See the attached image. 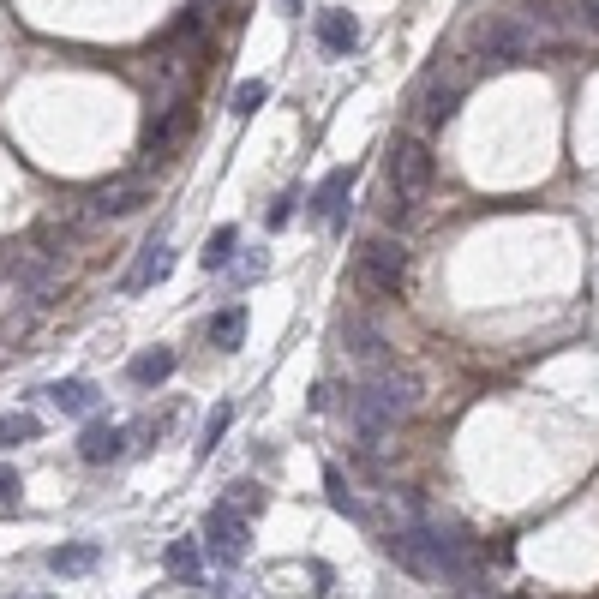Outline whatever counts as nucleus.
Wrapping results in <instances>:
<instances>
[{
	"instance_id": "1",
	"label": "nucleus",
	"mask_w": 599,
	"mask_h": 599,
	"mask_svg": "<svg viewBox=\"0 0 599 599\" xmlns=\"http://www.w3.org/2000/svg\"><path fill=\"white\" fill-rule=\"evenodd\" d=\"M354 282H360V294L390 300V294L408 282V246L390 240V234H366L360 252H354Z\"/></svg>"
},
{
	"instance_id": "2",
	"label": "nucleus",
	"mask_w": 599,
	"mask_h": 599,
	"mask_svg": "<svg viewBox=\"0 0 599 599\" xmlns=\"http://www.w3.org/2000/svg\"><path fill=\"white\" fill-rule=\"evenodd\" d=\"M384 174H390V198L420 204V198L432 192V180H438V156H432V144H426V138H396V144H390Z\"/></svg>"
},
{
	"instance_id": "3",
	"label": "nucleus",
	"mask_w": 599,
	"mask_h": 599,
	"mask_svg": "<svg viewBox=\"0 0 599 599\" xmlns=\"http://www.w3.org/2000/svg\"><path fill=\"white\" fill-rule=\"evenodd\" d=\"M366 402L396 426V420H408L414 408H420V378L408 372V366H396V360H378V366H366Z\"/></svg>"
},
{
	"instance_id": "4",
	"label": "nucleus",
	"mask_w": 599,
	"mask_h": 599,
	"mask_svg": "<svg viewBox=\"0 0 599 599\" xmlns=\"http://www.w3.org/2000/svg\"><path fill=\"white\" fill-rule=\"evenodd\" d=\"M474 48L492 60V66H522L534 54V24L516 18V12H492L474 24Z\"/></svg>"
},
{
	"instance_id": "5",
	"label": "nucleus",
	"mask_w": 599,
	"mask_h": 599,
	"mask_svg": "<svg viewBox=\"0 0 599 599\" xmlns=\"http://www.w3.org/2000/svg\"><path fill=\"white\" fill-rule=\"evenodd\" d=\"M0 282H12V294H24L30 306H48V300L60 294L54 264L36 258V252H0Z\"/></svg>"
},
{
	"instance_id": "6",
	"label": "nucleus",
	"mask_w": 599,
	"mask_h": 599,
	"mask_svg": "<svg viewBox=\"0 0 599 599\" xmlns=\"http://www.w3.org/2000/svg\"><path fill=\"white\" fill-rule=\"evenodd\" d=\"M204 552H210L216 564H240V552H246V516H240L234 504H216V510L204 516Z\"/></svg>"
},
{
	"instance_id": "7",
	"label": "nucleus",
	"mask_w": 599,
	"mask_h": 599,
	"mask_svg": "<svg viewBox=\"0 0 599 599\" xmlns=\"http://www.w3.org/2000/svg\"><path fill=\"white\" fill-rule=\"evenodd\" d=\"M144 204H150V186H144L138 174H126V180H114V186H102V192L90 198L96 216H132V210H144Z\"/></svg>"
},
{
	"instance_id": "8",
	"label": "nucleus",
	"mask_w": 599,
	"mask_h": 599,
	"mask_svg": "<svg viewBox=\"0 0 599 599\" xmlns=\"http://www.w3.org/2000/svg\"><path fill=\"white\" fill-rule=\"evenodd\" d=\"M342 342H348V354H354V360H366V366L390 360V354H384L390 342H384V330H378L372 318H342Z\"/></svg>"
},
{
	"instance_id": "9",
	"label": "nucleus",
	"mask_w": 599,
	"mask_h": 599,
	"mask_svg": "<svg viewBox=\"0 0 599 599\" xmlns=\"http://www.w3.org/2000/svg\"><path fill=\"white\" fill-rule=\"evenodd\" d=\"M120 450H126V432H120V426H102V420H90V426H84V438H78V456H84L90 468L114 462Z\"/></svg>"
},
{
	"instance_id": "10",
	"label": "nucleus",
	"mask_w": 599,
	"mask_h": 599,
	"mask_svg": "<svg viewBox=\"0 0 599 599\" xmlns=\"http://www.w3.org/2000/svg\"><path fill=\"white\" fill-rule=\"evenodd\" d=\"M348 432H354L360 444H378V438L390 432V420L366 402V390H348Z\"/></svg>"
},
{
	"instance_id": "11",
	"label": "nucleus",
	"mask_w": 599,
	"mask_h": 599,
	"mask_svg": "<svg viewBox=\"0 0 599 599\" xmlns=\"http://www.w3.org/2000/svg\"><path fill=\"white\" fill-rule=\"evenodd\" d=\"M456 102H462V90L444 84V78H432V84L420 90V120H426V126H444V120H456Z\"/></svg>"
},
{
	"instance_id": "12",
	"label": "nucleus",
	"mask_w": 599,
	"mask_h": 599,
	"mask_svg": "<svg viewBox=\"0 0 599 599\" xmlns=\"http://www.w3.org/2000/svg\"><path fill=\"white\" fill-rule=\"evenodd\" d=\"M348 186H354V168H330V174H324V186L312 192V216L336 222V216H342V198H348Z\"/></svg>"
},
{
	"instance_id": "13",
	"label": "nucleus",
	"mask_w": 599,
	"mask_h": 599,
	"mask_svg": "<svg viewBox=\"0 0 599 599\" xmlns=\"http://www.w3.org/2000/svg\"><path fill=\"white\" fill-rule=\"evenodd\" d=\"M192 132V108H168V120L162 126H150V138H144V156H168L180 138Z\"/></svg>"
},
{
	"instance_id": "14",
	"label": "nucleus",
	"mask_w": 599,
	"mask_h": 599,
	"mask_svg": "<svg viewBox=\"0 0 599 599\" xmlns=\"http://www.w3.org/2000/svg\"><path fill=\"white\" fill-rule=\"evenodd\" d=\"M42 396H48L60 414H90V408H96V384H90V378H66V384H48Z\"/></svg>"
},
{
	"instance_id": "15",
	"label": "nucleus",
	"mask_w": 599,
	"mask_h": 599,
	"mask_svg": "<svg viewBox=\"0 0 599 599\" xmlns=\"http://www.w3.org/2000/svg\"><path fill=\"white\" fill-rule=\"evenodd\" d=\"M318 42H324L330 54H348V48L360 42V24H354V12H324V18H318Z\"/></svg>"
},
{
	"instance_id": "16",
	"label": "nucleus",
	"mask_w": 599,
	"mask_h": 599,
	"mask_svg": "<svg viewBox=\"0 0 599 599\" xmlns=\"http://www.w3.org/2000/svg\"><path fill=\"white\" fill-rule=\"evenodd\" d=\"M126 378L144 384V390H150V384H168V378H174V348H150V354H138V360L126 366Z\"/></svg>"
},
{
	"instance_id": "17",
	"label": "nucleus",
	"mask_w": 599,
	"mask_h": 599,
	"mask_svg": "<svg viewBox=\"0 0 599 599\" xmlns=\"http://www.w3.org/2000/svg\"><path fill=\"white\" fill-rule=\"evenodd\" d=\"M204 336H210V348H240V336H246V306H222V312L204 324Z\"/></svg>"
},
{
	"instance_id": "18",
	"label": "nucleus",
	"mask_w": 599,
	"mask_h": 599,
	"mask_svg": "<svg viewBox=\"0 0 599 599\" xmlns=\"http://www.w3.org/2000/svg\"><path fill=\"white\" fill-rule=\"evenodd\" d=\"M96 564H102V552H96V546H60V552L48 558V570H54V576H84V570H96Z\"/></svg>"
},
{
	"instance_id": "19",
	"label": "nucleus",
	"mask_w": 599,
	"mask_h": 599,
	"mask_svg": "<svg viewBox=\"0 0 599 599\" xmlns=\"http://www.w3.org/2000/svg\"><path fill=\"white\" fill-rule=\"evenodd\" d=\"M324 492H330V504H336L342 516H366V504L354 498V486L342 480V468H324Z\"/></svg>"
},
{
	"instance_id": "20",
	"label": "nucleus",
	"mask_w": 599,
	"mask_h": 599,
	"mask_svg": "<svg viewBox=\"0 0 599 599\" xmlns=\"http://www.w3.org/2000/svg\"><path fill=\"white\" fill-rule=\"evenodd\" d=\"M162 564H168V576H198V540H174L168 552H162Z\"/></svg>"
},
{
	"instance_id": "21",
	"label": "nucleus",
	"mask_w": 599,
	"mask_h": 599,
	"mask_svg": "<svg viewBox=\"0 0 599 599\" xmlns=\"http://www.w3.org/2000/svg\"><path fill=\"white\" fill-rule=\"evenodd\" d=\"M156 276H168V252L150 240V246H144V264L132 270V288H144V282H156Z\"/></svg>"
},
{
	"instance_id": "22",
	"label": "nucleus",
	"mask_w": 599,
	"mask_h": 599,
	"mask_svg": "<svg viewBox=\"0 0 599 599\" xmlns=\"http://www.w3.org/2000/svg\"><path fill=\"white\" fill-rule=\"evenodd\" d=\"M36 432H42V426H36L30 414H0V450H6V444H24V438H36Z\"/></svg>"
},
{
	"instance_id": "23",
	"label": "nucleus",
	"mask_w": 599,
	"mask_h": 599,
	"mask_svg": "<svg viewBox=\"0 0 599 599\" xmlns=\"http://www.w3.org/2000/svg\"><path fill=\"white\" fill-rule=\"evenodd\" d=\"M234 240H240L234 228H216V234H210V252H204V270H222L228 252H234Z\"/></svg>"
},
{
	"instance_id": "24",
	"label": "nucleus",
	"mask_w": 599,
	"mask_h": 599,
	"mask_svg": "<svg viewBox=\"0 0 599 599\" xmlns=\"http://www.w3.org/2000/svg\"><path fill=\"white\" fill-rule=\"evenodd\" d=\"M228 426H234V408H228V402H222V408H216V414H210V426H204V450H216V444H222V432H228Z\"/></svg>"
},
{
	"instance_id": "25",
	"label": "nucleus",
	"mask_w": 599,
	"mask_h": 599,
	"mask_svg": "<svg viewBox=\"0 0 599 599\" xmlns=\"http://www.w3.org/2000/svg\"><path fill=\"white\" fill-rule=\"evenodd\" d=\"M264 96H270V90H264L258 78H252V84H240V90H234V114H252V108H258Z\"/></svg>"
},
{
	"instance_id": "26",
	"label": "nucleus",
	"mask_w": 599,
	"mask_h": 599,
	"mask_svg": "<svg viewBox=\"0 0 599 599\" xmlns=\"http://www.w3.org/2000/svg\"><path fill=\"white\" fill-rule=\"evenodd\" d=\"M228 504H234V510H252V516H258V510H264V492H258V486H252V480H240V486H234V498H228Z\"/></svg>"
},
{
	"instance_id": "27",
	"label": "nucleus",
	"mask_w": 599,
	"mask_h": 599,
	"mask_svg": "<svg viewBox=\"0 0 599 599\" xmlns=\"http://www.w3.org/2000/svg\"><path fill=\"white\" fill-rule=\"evenodd\" d=\"M18 492H24V486H18V474H12V468H0V504H18Z\"/></svg>"
},
{
	"instance_id": "28",
	"label": "nucleus",
	"mask_w": 599,
	"mask_h": 599,
	"mask_svg": "<svg viewBox=\"0 0 599 599\" xmlns=\"http://www.w3.org/2000/svg\"><path fill=\"white\" fill-rule=\"evenodd\" d=\"M582 24H588V30L599 36V0H588V6H582Z\"/></svg>"
},
{
	"instance_id": "29",
	"label": "nucleus",
	"mask_w": 599,
	"mask_h": 599,
	"mask_svg": "<svg viewBox=\"0 0 599 599\" xmlns=\"http://www.w3.org/2000/svg\"><path fill=\"white\" fill-rule=\"evenodd\" d=\"M282 6H288V12H300V0H282Z\"/></svg>"
}]
</instances>
